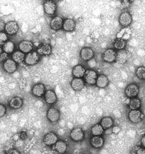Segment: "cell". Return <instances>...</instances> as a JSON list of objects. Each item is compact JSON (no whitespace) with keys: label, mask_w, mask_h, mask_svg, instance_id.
<instances>
[{"label":"cell","mask_w":145,"mask_h":154,"mask_svg":"<svg viewBox=\"0 0 145 154\" xmlns=\"http://www.w3.org/2000/svg\"><path fill=\"white\" fill-rule=\"evenodd\" d=\"M47 119L52 124H55L60 119V112L55 107H50L47 111Z\"/></svg>","instance_id":"1"},{"label":"cell","mask_w":145,"mask_h":154,"mask_svg":"<svg viewBox=\"0 0 145 154\" xmlns=\"http://www.w3.org/2000/svg\"><path fill=\"white\" fill-rule=\"evenodd\" d=\"M144 114L139 110H131L128 114L129 121L133 124H138L144 119Z\"/></svg>","instance_id":"2"},{"label":"cell","mask_w":145,"mask_h":154,"mask_svg":"<svg viewBox=\"0 0 145 154\" xmlns=\"http://www.w3.org/2000/svg\"><path fill=\"white\" fill-rule=\"evenodd\" d=\"M98 77V74L95 70H87L86 71L85 76H84V80L88 85H96Z\"/></svg>","instance_id":"3"},{"label":"cell","mask_w":145,"mask_h":154,"mask_svg":"<svg viewBox=\"0 0 145 154\" xmlns=\"http://www.w3.org/2000/svg\"><path fill=\"white\" fill-rule=\"evenodd\" d=\"M39 60L40 55L37 51H32L31 53L26 54L25 63L28 66H34L39 61Z\"/></svg>","instance_id":"4"},{"label":"cell","mask_w":145,"mask_h":154,"mask_svg":"<svg viewBox=\"0 0 145 154\" xmlns=\"http://www.w3.org/2000/svg\"><path fill=\"white\" fill-rule=\"evenodd\" d=\"M125 93L126 96L129 98L136 97L139 94V87L134 83L129 84L125 88Z\"/></svg>","instance_id":"5"},{"label":"cell","mask_w":145,"mask_h":154,"mask_svg":"<svg viewBox=\"0 0 145 154\" xmlns=\"http://www.w3.org/2000/svg\"><path fill=\"white\" fill-rule=\"evenodd\" d=\"M70 138L75 142H80L85 138V133L80 128L76 127L71 131Z\"/></svg>","instance_id":"6"},{"label":"cell","mask_w":145,"mask_h":154,"mask_svg":"<svg viewBox=\"0 0 145 154\" xmlns=\"http://www.w3.org/2000/svg\"><path fill=\"white\" fill-rule=\"evenodd\" d=\"M102 59L105 62L113 63L116 61V52L113 48H108L102 54Z\"/></svg>","instance_id":"7"},{"label":"cell","mask_w":145,"mask_h":154,"mask_svg":"<svg viewBox=\"0 0 145 154\" xmlns=\"http://www.w3.org/2000/svg\"><path fill=\"white\" fill-rule=\"evenodd\" d=\"M17 63L12 59H8L3 64V68L7 73L12 74L17 70Z\"/></svg>","instance_id":"8"},{"label":"cell","mask_w":145,"mask_h":154,"mask_svg":"<svg viewBox=\"0 0 145 154\" xmlns=\"http://www.w3.org/2000/svg\"><path fill=\"white\" fill-rule=\"evenodd\" d=\"M132 17L128 11H124L119 17V23L123 27H128L131 23Z\"/></svg>","instance_id":"9"},{"label":"cell","mask_w":145,"mask_h":154,"mask_svg":"<svg viewBox=\"0 0 145 154\" xmlns=\"http://www.w3.org/2000/svg\"><path fill=\"white\" fill-rule=\"evenodd\" d=\"M19 29V27L17 22L9 21L7 23H6V26H5L4 30L7 34L13 35L17 34Z\"/></svg>","instance_id":"10"},{"label":"cell","mask_w":145,"mask_h":154,"mask_svg":"<svg viewBox=\"0 0 145 154\" xmlns=\"http://www.w3.org/2000/svg\"><path fill=\"white\" fill-rule=\"evenodd\" d=\"M80 58L82 59L83 61H90L92 60L93 57L94 51H93L92 48H91L89 47L83 48L80 51Z\"/></svg>","instance_id":"11"},{"label":"cell","mask_w":145,"mask_h":154,"mask_svg":"<svg viewBox=\"0 0 145 154\" xmlns=\"http://www.w3.org/2000/svg\"><path fill=\"white\" fill-rule=\"evenodd\" d=\"M19 51H22L25 54H27L32 52L33 48H34V45L29 40H23L21 41L19 45Z\"/></svg>","instance_id":"12"},{"label":"cell","mask_w":145,"mask_h":154,"mask_svg":"<svg viewBox=\"0 0 145 154\" xmlns=\"http://www.w3.org/2000/svg\"><path fill=\"white\" fill-rule=\"evenodd\" d=\"M58 140V137L57 134L53 132H48L47 134L44 135V138H43V142H44L46 145L52 146L54 145Z\"/></svg>","instance_id":"13"},{"label":"cell","mask_w":145,"mask_h":154,"mask_svg":"<svg viewBox=\"0 0 145 154\" xmlns=\"http://www.w3.org/2000/svg\"><path fill=\"white\" fill-rule=\"evenodd\" d=\"M32 94L36 97H42L44 96L46 93V88L44 84L37 83L33 86L32 89Z\"/></svg>","instance_id":"14"},{"label":"cell","mask_w":145,"mask_h":154,"mask_svg":"<svg viewBox=\"0 0 145 154\" xmlns=\"http://www.w3.org/2000/svg\"><path fill=\"white\" fill-rule=\"evenodd\" d=\"M44 10L46 14L53 15L57 10V4L53 1H46L44 3Z\"/></svg>","instance_id":"15"},{"label":"cell","mask_w":145,"mask_h":154,"mask_svg":"<svg viewBox=\"0 0 145 154\" xmlns=\"http://www.w3.org/2000/svg\"><path fill=\"white\" fill-rule=\"evenodd\" d=\"M63 22H64V20L61 17H55L53 18L51 21H50V26L53 30H59L63 28Z\"/></svg>","instance_id":"16"},{"label":"cell","mask_w":145,"mask_h":154,"mask_svg":"<svg viewBox=\"0 0 145 154\" xmlns=\"http://www.w3.org/2000/svg\"><path fill=\"white\" fill-rule=\"evenodd\" d=\"M53 150L59 154H63L67 151V145L63 140H58L54 145H53Z\"/></svg>","instance_id":"17"},{"label":"cell","mask_w":145,"mask_h":154,"mask_svg":"<svg viewBox=\"0 0 145 154\" xmlns=\"http://www.w3.org/2000/svg\"><path fill=\"white\" fill-rule=\"evenodd\" d=\"M85 84V80L80 78H74L71 82V87L76 91L82 90Z\"/></svg>","instance_id":"18"},{"label":"cell","mask_w":145,"mask_h":154,"mask_svg":"<svg viewBox=\"0 0 145 154\" xmlns=\"http://www.w3.org/2000/svg\"><path fill=\"white\" fill-rule=\"evenodd\" d=\"M44 96L46 102L48 104H53L57 101V95L55 93V91H53V90L46 91Z\"/></svg>","instance_id":"19"},{"label":"cell","mask_w":145,"mask_h":154,"mask_svg":"<svg viewBox=\"0 0 145 154\" xmlns=\"http://www.w3.org/2000/svg\"><path fill=\"white\" fill-rule=\"evenodd\" d=\"M129 58L128 53L127 52V51L125 49L118 51V52H116V61L119 63L124 64L125 63L127 62Z\"/></svg>","instance_id":"20"},{"label":"cell","mask_w":145,"mask_h":154,"mask_svg":"<svg viewBox=\"0 0 145 154\" xmlns=\"http://www.w3.org/2000/svg\"><path fill=\"white\" fill-rule=\"evenodd\" d=\"M37 52L40 55H49L51 54L52 48L48 44H42L38 47Z\"/></svg>","instance_id":"21"},{"label":"cell","mask_w":145,"mask_h":154,"mask_svg":"<svg viewBox=\"0 0 145 154\" xmlns=\"http://www.w3.org/2000/svg\"><path fill=\"white\" fill-rule=\"evenodd\" d=\"M91 145L93 148L95 149H100L103 147L104 140L102 137L100 136H93V137L91 138Z\"/></svg>","instance_id":"22"},{"label":"cell","mask_w":145,"mask_h":154,"mask_svg":"<svg viewBox=\"0 0 145 154\" xmlns=\"http://www.w3.org/2000/svg\"><path fill=\"white\" fill-rule=\"evenodd\" d=\"M85 68L82 65H77L74 67L72 70V74L75 78H80L82 79L84 77L86 72Z\"/></svg>","instance_id":"23"},{"label":"cell","mask_w":145,"mask_h":154,"mask_svg":"<svg viewBox=\"0 0 145 154\" xmlns=\"http://www.w3.org/2000/svg\"><path fill=\"white\" fill-rule=\"evenodd\" d=\"M25 56H26V55H25L24 53H23L22 51H16L12 53V59L17 64H20V63H22L23 62H25Z\"/></svg>","instance_id":"24"},{"label":"cell","mask_w":145,"mask_h":154,"mask_svg":"<svg viewBox=\"0 0 145 154\" xmlns=\"http://www.w3.org/2000/svg\"><path fill=\"white\" fill-rule=\"evenodd\" d=\"M23 100L20 97H14L9 102V106L13 109H19L23 106Z\"/></svg>","instance_id":"25"},{"label":"cell","mask_w":145,"mask_h":154,"mask_svg":"<svg viewBox=\"0 0 145 154\" xmlns=\"http://www.w3.org/2000/svg\"><path fill=\"white\" fill-rule=\"evenodd\" d=\"M76 23L72 19H66L64 20L63 25V29L65 32H72L74 30Z\"/></svg>","instance_id":"26"},{"label":"cell","mask_w":145,"mask_h":154,"mask_svg":"<svg viewBox=\"0 0 145 154\" xmlns=\"http://www.w3.org/2000/svg\"><path fill=\"white\" fill-rule=\"evenodd\" d=\"M109 83V81L108 77L104 74H100L98 76V79H97L96 85L100 88H105L108 86Z\"/></svg>","instance_id":"27"},{"label":"cell","mask_w":145,"mask_h":154,"mask_svg":"<svg viewBox=\"0 0 145 154\" xmlns=\"http://www.w3.org/2000/svg\"><path fill=\"white\" fill-rule=\"evenodd\" d=\"M100 124L104 130H107L113 127L114 121L110 117H104L101 119Z\"/></svg>","instance_id":"28"},{"label":"cell","mask_w":145,"mask_h":154,"mask_svg":"<svg viewBox=\"0 0 145 154\" xmlns=\"http://www.w3.org/2000/svg\"><path fill=\"white\" fill-rule=\"evenodd\" d=\"M2 48L4 53L11 54L14 53L15 45L14 42H12V41H8L6 43H4V45L2 46Z\"/></svg>","instance_id":"29"},{"label":"cell","mask_w":145,"mask_h":154,"mask_svg":"<svg viewBox=\"0 0 145 154\" xmlns=\"http://www.w3.org/2000/svg\"><path fill=\"white\" fill-rule=\"evenodd\" d=\"M91 134L93 136H101L104 134V129L101 124H95L91 128Z\"/></svg>","instance_id":"30"},{"label":"cell","mask_w":145,"mask_h":154,"mask_svg":"<svg viewBox=\"0 0 145 154\" xmlns=\"http://www.w3.org/2000/svg\"><path fill=\"white\" fill-rule=\"evenodd\" d=\"M141 106V101L140 100L134 97L131 98L129 102V107L131 110H138V109Z\"/></svg>","instance_id":"31"},{"label":"cell","mask_w":145,"mask_h":154,"mask_svg":"<svg viewBox=\"0 0 145 154\" xmlns=\"http://www.w3.org/2000/svg\"><path fill=\"white\" fill-rule=\"evenodd\" d=\"M126 40L123 38H118L114 42V47L119 51L123 50L126 46Z\"/></svg>","instance_id":"32"},{"label":"cell","mask_w":145,"mask_h":154,"mask_svg":"<svg viewBox=\"0 0 145 154\" xmlns=\"http://www.w3.org/2000/svg\"><path fill=\"white\" fill-rule=\"evenodd\" d=\"M136 74L138 78L142 80H145V67L141 66L137 68Z\"/></svg>","instance_id":"33"},{"label":"cell","mask_w":145,"mask_h":154,"mask_svg":"<svg viewBox=\"0 0 145 154\" xmlns=\"http://www.w3.org/2000/svg\"><path fill=\"white\" fill-rule=\"evenodd\" d=\"M8 35L6 32H0V43H1L2 47L4 45V43H6L8 41Z\"/></svg>","instance_id":"34"},{"label":"cell","mask_w":145,"mask_h":154,"mask_svg":"<svg viewBox=\"0 0 145 154\" xmlns=\"http://www.w3.org/2000/svg\"><path fill=\"white\" fill-rule=\"evenodd\" d=\"M135 152L136 154H145V148L138 146L135 149Z\"/></svg>","instance_id":"35"},{"label":"cell","mask_w":145,"mask_h":154,"mask_svg":"<svg viewBox=\"0 0 145 154\" xmlns=\"http://www.w3.org/2000/svg\"><path fill=\"white\" fill-rule=\"evenodd\" d=\"M6 112V108L3 104L0 105V117H3Z\"/></svg>","instance_id":"36"},{"label":"cell","mask_w":145,"mask_h":154,"mask_svg":"<svg viewBox=\"0 0 145 154\" xmlns=\"http://www.w3.org/2000/svg\"><path fill=\"white\" fill-rule=\"evenodd\" d=\"M0 57H1V61H6L8 59V54L6 53H4V52L2 53Z\"/></svg>","instance_id":"37"},{"label":"cell","mask_w":145,"mask_h":154,"mask_svg":"<svg viewBox=\"0 0 145 154\" xmlns=\"http://www.w3.org/2000/svg\"><path fill=\"white\" fill-rule=\"evenodd\" d=\"M120 131H121V129L119 126H114L113 128V129H112V132L115 134H117L119 132H120Z\"/></svg>","instance_id":"38"},{"label":"cell","mask_w":145,"mask_h":154,"mask_svg":"<svg viewBox=\"0 0 145 154\" xmlns=\"http://www.w3.org/2000/svg\"><path fill=\"white\" fill-rule=\"evenodd\" d=\"M7 154H21L20 152L17 149H11L8 151Z\"/></svg>","instance_id":"39"},{"label":"cell","mask_w":145,"mask_h":154,"mask_svg":"<svg viewBox=\"0 0 145 154\" xmlns=\"http://www.w3.org/2000/svg\"><path fill=\"white\" fill-rule=\"evenodd\" d=\"M141 145H142V147H143L144 148H145V135L142 138V139H141Z\"/></svg>","instance_id":"40"},{"label":"cell","mask_w":145,"mask_h":154,"mask_svg":"<svg viewBox=\"0 0 145 154\" xmlns=\"http://www.w3.org/2000/svg\"><path fill=\"white\" fill-rule=\"evenodd\" d=\"M5 26L6 24H4L3 21H1V32H3V30L5 29Z\"/></svg>","instance_id":"41"}]
</instances>
